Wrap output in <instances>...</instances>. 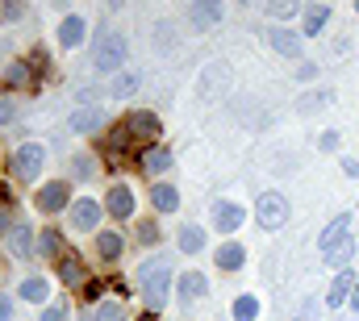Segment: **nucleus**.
<instances>
[{"label": "nucleus", "mask_w": 359, "mask_h": 321, "mask_svg": "<svg viewBox=\"0 0 359 321\" xmlns=\"http://www.w3.org/2000/svg\"><path fill=\"white\" fill-rule=\"evenodd\" d=\"M168 292H172V263L168 259H155L142 267V296H147V309H163L168 305Z\"/></svg>", "instance_id": "nucleus-1"}, {"label": "nucleus", "mask_w": 359, "mask_h": 321, "mask_svg": "<svg viewBox=\"0 0 359 321\" xmlns=\"http://www.w3.org/2000/svg\"><path fill=\"white\" fill-rule=\"evenodd\" d=\"M126 50H130V46H126V38L109 29V34H100V38H96L92 67H96V71H104V76H109V71H117V76H121V67H126Z\"/></svg>", "instance_id": "nucleus-2"}, {"label": "nucleus", "mask_w": 359, "mask_h": 321, "mask_svg": "<svg viewBox=\"0 0 359 321\" xmlns=\"http://www.w3.org/2000/svg\"><path fill=\"white\" fill-rule=\"evenodd\" d=\"M255 217H259L264 230H280V226L288 221V200H284L280 192H264V196L255 200Z\"/></svg>", "instance_id": "nucleus-3"}, {"label": "nucleus", "mask_w": 359, "mask_h": 321, "mask_svg": "<svg viewBox=\"0 0 359 321\" xmlns=\"http://www.w3.org/2000/svg\"><path fill=\"white\" fill-rule=\"evenodd\" d=\"M42 163H46V151H42L38 142H25V146L13 155V175H17V179H34V175L42 171Z\"/></svg>", "instance_id": "nucleus-4"}, {"label": "nucleus", "mask_w": 359, "mask_h": 321, "mask_svg": "<svg viewBox=\"0 0 359 321\" xmlns=\"http://www.w3.org/2000/svg\"><path fill=\"white\" fill-rule=\"evenodd\" d=\"M155 134H159V117H155V113H142V109H138V113H130V117H126V125H121V138L151 142Z\"/></svg>", "instance_id": "nucleus-5"}, {"label": "nucleus", "mask_w": 359, "mask_h": 321, "mask_svg": "<svg viewBox=\"0 0 359 321\" xmlns=\"http://www.w3.org/2000/svg\"><path fill=\"white\" fill-rule=\"evenodd\" d=\"M67 196H72V188H67L63 179H50L46 188H38V196H34V200H38V209H42V213H59V209H67Z\"/></svg>", "instance_id": "nucleus-6"}, {"label": "nucleus", "mask_w": 359, "mask_h": 321, "mask_svg": "<svg viewBox=\"0 0 359 321\" xmlns=\"http://www.w3.org/2000/svg\"><path fill=\"white\" fill-rule=\"evenodd\" d=\"M243 217H247V213H243L234 200H213V230H217V234H234V230L243 226Z\"/></svg>", "instance_id": "nucleus-7"}, {"label": "nucleus", "mask_w": 359, "mask_h": 321, "mask_svg": "<svg viewBox=\"0 0 359 321\" xmlns=\"http://www.w3.org/2000/svg\"><path fill=\"white\" fill-rule=\"evenodd\" d=\"M67 217H72V230H84L88 234V230H96V221H100V205L96 200H76Z\"/></svg>", "instance_id": "nucleus-8"}, {"label": "nucleus", "mask_w": 359, "mask_h": 321, "mask_svg": "<svg viewBox=\"0 0 359 321\" xmlns=\"http://www.w3.org/2000/svg\"><path fill=\"white\" fill-rule=\"evenodd\" d=\"M226 88H230V67H226V63H209V67L201 71V96L226 92Z\"/></svg>", "instance_id": "nucleus-9"}, {"label": "nucleus", "mask_w": 359, "mask_h": 321, "mask_svg": "<svg viewBox=\"0 0 359 321\" xmlns=\"http://www.w3.org/2000/svg\"><path fill=\"white\" fill-rule=\"evenodd\" d=\"M84 34H88V21H84V17H76V13L63 17V25H59V42H63L67 50H76V46L84 42Z\"/></svg>", "instance_id": "nucleus-10"}, {"label": "nucleus", "mask_w": 359, "mask_h": 321, "mask_svg": "<svg viewBox=\"0 0 359 321\" xmlns=\"http://www.w3.org/2000/svg\"><path fill=\"white\" fill-rule=\"evenodd\" d=\"M104 205H109L113 217H130V213H134V192H130L126 184H113L109 196H104Z\"/></svg>", "instance_id": "nucleus-11"}, {"label": "nucleus", "mask_w": 359, "mask_h": 321, "mask_svg": "<svg viewBox=\"0 0 359 321\" xmlns=\"http://www.w3.org/2000/svg\"><path fill=\"white\" fill-rule=\"evenodd\" d=\"M205 292H209V284H205V275L201 271H184L180 275V301H205Z\"/></svg>", "instance_id": "nucleus-12"}, {"label": "nucleus", "mask_w": 359, "mask_h": 321, "mask_svg": "<svg viewBox=\"0 0 359 321\" xmlns=\"http://www.w3.org/2000/svg\"><path fill=\"white\" fill-rule=\"evenodd\" d=\"M67 125H72V134H96V130L104 125V113H100V109H76Z\"/></svg>", "instance_id": "nucleus-13"}, {"label": "nucleus", "mask_w": 359, "mask_h": 321, "mask_svg": "<svg viewBox=\"0 0 359 321\" xmlns=\"http://www.w3.org/2000/svg\"><path fill=\"white\" fill-rule=\"evenodd\" d=\"M330 100H334V92H330V88L305 92V96H297V113H301V117H309V113H322V109H326Z\"/></svg>", "instance_id": "nucleus-14"}, {"label": "nucleus", "mask_w": 359, "mask_h": 321, "mask_svg": "<svg viewBox=\"0 0 359 321\" xmlns=\"http://www.w3.org/2000/svg\"><path fill=\"white\" fill-rule=\"evenodd\" d=\"M347 230H351V217H347V213H343V217H334V221L326 226V234L318 238V246H322V254H326V250H334L339 242H347Z\"/></svg>", "instance_id": "nucleus-15"}, {"label": "nucleus", "mask_w": 359, "mask_h": 321, "mask_svg": "<svg viewBox=\"0 0 359 321\" xmlns=\"http://www.w3.org/2000/svg\"><path fill=\"white\" fill-rule=\"evenodd\" d=\"M271 50H276V55H284V59H297V55H301V34L271 29Z\"/></svg>", "instance_id": "nucleus-16"}, {"label": "nucleus", "mask_w": 359, "mask_h": 321, "mask_svg": "<svg viewBox=\"0 0 359 321\" xmlns=\"http://www.w3.org/2000/svg\"><path fill=\"white\" fill-rule=\"evenodd\" d=\"M213 259H217V267H222V271H238V267L247 263V250H243L238 242H226V246H217V254H213Z\"/></svg>", "instance_id": "nucleus-17"}, {"label": "nucleus", "mask_w": 359, "mask_h": 321, "mask_svg": "<svg viewBox=\"0 0 359 321\" xmlns=\"http://www.w3.org/2000/svg\"><path fill=\"white\" fill-rule=\"evenodd\" d=\"M168 167H172V151H168V146H147V151H142V171L163 175Z\"/></svg>", "instance_id": "nucleus-18"}, {"label": "nucleus", "mask_w": 359, "mask_h": 321, "mask_svg": "<svg viewBox=\"0 0 359 321\" xmlns=\"http://www.w3.org/2000/svg\"><path fill=\"white\" fill-rule=\"evenodd\" d=\"M138 83H142L138 71H121V76H113V83H109V96H113V100H126V96L138 92Z\"/></svg>", "instance_id": "nucleus-19"}, {"label": "nucleus", "mask_w": 359, "mask_h": 321, "mask_svg": "<svg viewBox=\"0 0 359 321\" xmlns=\"http://www.w3.org/2000/svg\"><path fill=\"white\" fill-rule=\"evenodd\" d=\"M347 296H351V271H339V280H334L330 292H326V305H330V309H343Z\"/></svg>", "instance_id": "nucleus-20"}, {"label": "nucleus", "mask_w": 359, "mask_h": 321, "mask_svg": "<svg viewBox=\"0 0 359 321\" xmlns=\"http://www.w3.org/2000/svg\"><path fill=\"white\" fill-rule=\"evenodd\" d=\"M188 17H192L201 29H205V25H217V21H222V4H209V0H201V4H192V8H188Z\"/></svg>", "instance_id": "nucleus-21"}, {"label": "nucleus", "mask_w": 359, "mask_h": 321, "mask_svg": "<svg viewBox=\"0 0 359 321\" xmlns=\"http://www.w3.org/2000/svg\"><path fill=\"white\" fill-rule=\"evenodd\" d=\"M0 80L8 83V88H25V83H29V63H25V59H13V63H4Z\"/></svg>", "instance_id": "nucleus-22"}, {"label": "nucleus", "mask_w": 359, "mask_h": 321, "mask_svg": "<svg viewBox=\"0 0 359 321\" xmlns=\"http://www.w3.org/2000/svg\"><path fill=\"white\" fill-rule=\"evenodd\" d=\"M151 200H155V209H159V213H172V209L180 205V192L172 188V184H155Z\"/></svg>", "instance_id": "nucleus-23"}, {"label": "nucleus", "mask_w": 359, "mask_h": 321, "mask_svg": "<svg viewBox=\"0 0 359 321\" xmlns=\"http://www.w3.org/2000/svg\"><path fill=\"white\" fill-rule=\"evenodd\" d=\"M301 21H305V34H318V29L330 21V8H326V4H313V8L301 13Z\"/></svg>", "instance_id": "nucleus-24"}, {"label": "nucleus", "mask_w": 359, "mask_h": 321, "mask_svg": "<svg viewBox=\"0 0 359 321\" xmlns=\"http://www.w3.org/2000/svg\"><path fill=\"white\" fill-rule=\"evenodd\" d=\"M201 246H205V234H201V226H184V230H180V250H184V254H196Z\"/></svg>", "instance_id": "nucleus-25"}, {"label": "nucleus", "mask_w": 359, "mask_h": 321, "mask_svg": "<svg viewBox=\"0 0 359 321\" xmlns=\"http://www.w3.org/2000/svg\"><path fill=\"white\" fill-rule=\"evenodd\" d=\"M8 250H13L17 259L29 254V230H25V226H13V230H8Z\"/></svg>", "instance_id": "nucleus-26"}, {"label": "nucleus", "mask_w": 359, "mask_h": 321, "mask_svg": "<svg viewBox=\"0 0 359 321\" xmlns=\"http://www.w3.org/2000/svg\"><path fill=\"white\" fill-rule=\"evenodd\" d=\"M351 254H355V242L347 238V242H339L334 250H326V263H330V267H347V263H351Z\"/></svg>", "instance_id": "nucleus-27"}, {"label": "nucleus", "mask_w": 359, "mask_h": 321, "mask_svg": "<svg viewBox=\"0 0 359 321\" xmlns=\"http://www.w3.org/2000/svg\"><path fill=\"white\" fill-rule=\"evenodd\" d=\"M259 317V301L255 296H238L234 301V321H255Z\"/></svg>", "instance_id": "nucleus-28"}, {"label": "nucleus", "mask_w": 359, "mask_h": 321, "mask_svg": "<svg viewBox=\"0 0 359 321\" xmlns=\"http://www.w3.org/2000/svg\"><path fill=\"white\" fill-rule=\"evenodd\" d=\"M17 292H21V301H46V296H50L46 280H25V284H21Z\"/></svg>", "instance_id": "nucleus-29"}, {"label": "nucleus", "mask_w": 359, "mask_h": 321, "mask_svg": "<svg viewBox=\"0 0 359 321\" xmlns=\"http://www.w3.org/2000/svg\"><path fill=\"white\" fill-rule=\"evenodd\" d=\"M59 267H63V280H67V284H80V280H84V263H80V254H67Z\"/></svg>", "instance_id": "nucleus-30"}, {"label": "nucleus", "mask_w": 359, "mask_h": 321, "mask_svg": "<svg viewBox=\"0 0 359 321\" xmlns=\"http://www.w3.org/2000/svg\"><path fill=\"white\" fill-rule=\"evenodd\" d=\"M96 246H100V254H104V259H117V254H121V234H117V230H109V234H100V238H96Z\"/></svg>", "instance_id": "nucleus-31"}, {"label": "nucleus", "mask_w": 359, "mask_h": 321, "mask_svg": "<svg viewBox=\"0 0 359 321\" xmlns=\"http://www.w3.org/2000/svg\"><path fill=\"white\" fill-rule=\"evenodd\" d=\"M172 34H176V25H172V21H159V25H155V46H159V50H172V46H176Z\"/></svg>", "instance_id": "nucleus-32"}, {"label": "nucleus", "mask_w": 359, "mask_h": 321, "mask_svg": "<svg viewBox=\"0 0 359 321\" xmlns=\"http://www.w3.org/2000/svg\"><path fill=\"white\" fill-rule=\"evenodd\" d=\"M96 321H126V305H121V301H104L100 313H96Z\"/></svg>", "instance_id": "nucleus-33"}, {"label": "nucleus", "mask_w": 359, "mask_h": 321, "mask_svg": "<svg viewBox=\"0 0 359 321\" xmlns=\"http://www.w3.org/2000/svg\"><path fill=\"white\" fill-rule=\"evenodd\" d=\"M138 242H142V246H155V242H159V226H155V221H142V226H138Z\"/></svg>", "instance_id": "nucleus-34"}, {"label": "nucleus", "mask_w": 359, "mask_h": 321, "mask_svg": "<svg viewBox=\"0 0 359 321\" xmlns=\"http://www.w3.org/2000/svg\"><path fill=\"white\" fill-rule=\"evenodd\" d=\"M268 13H271V17H280V21H284V17H297V4H292V0H276V4H271Z\"/></svg>", "instance_id": "nucleus-35"}, {"label": "nucleus", "mask_w": 359, "mask_h": 321, "mask_svg": "<svg viewBox=\"0 0 359 321\" xmlns=\"http://www.w3.org/2000/svg\"><path fill=\"white\" fill-rule=\"evenodd\" d=\"M38 250H42V254H55V250H59V234H55V230H46V234L38 238Z\"/></svg>", "instance_id": "nucleus-36"}, {"label": "nucleus", "mask_w": 359, "mask_h": 321, "mask_svg": "<svg viewBox=\"0 0 359 321\" xmlns=\"http://www.w3.org/2000/svg\"><path fill=\"white\" fill-rule=\"evenodd\" d=\"M0 17H4V21H17V17H25V4H17V0H8V4L0 8Z\"/></svg>", "instance_id": "nucleus-37"}, {"label": "nucleus", "mask_w": 359, "mask_h": 321, "mask_svg": "<svg viewBox=\"0 0 359 321\" xmlns=\"http://www.w3.org/2000/svg\"><path fill=\"white\" fill-rule=\"evenodd\" d=\"M42 321H67V309H63V305H50V309L42 313Z\"/></svg>", "instance_id": "nucleus-38"}, {"label": "nucleus", "mask_w": 359, "mask_h": 321, "mask_svg": "<svg viewBox=\"0 0 359 321\" xmlns=\"http://www.w3.org/2000/svg\"><path fill=\"white\" fill-rule=\"evenodd\" d=\"M4 121H13V100L0 96V125H4Z\"/></svg>", "instance_id": "nucleus-39"}, {"label": "nucleus", "mask_w": 359, "mask_h": 321, "mask_svg": "<svg viewBox=\"0 0 359 321\" xmlns=\"http://www.w3.org/2000/svg\"><path fill=\"white\" fill-rule=\"evenodd\" d=\"M297 76H301V80H313V76H318V67H313V63H301V67H297Z\"/></svg>", "instance_id": "nucleus-40"}, {"label": "nucleus", "mask_w": 359, "mask_h": 321, "mask_svg": "<svg viewBox=\"0 0 359 321\" xmlns=\"http://www.w3.org/2000/svg\"><path fill=\"white\" fill-rule=\"evenodd\" d=\"M318 146H322V151H334V146H339V134H322V142H318Z\"/></svg>", "instance_id": "nucleus-41"}, {"label": "nucleus", "mask_w": 359, "mask_h": 321, "mask_svg": "<svg viewBox=\"0 0 359 321\" xmlns=\"http://www.w3.org/2000/svg\"><path fill=\"white\" fill-rule=\"evenodd\" d=\"M343 171H347V175L355 179V175H359V163H355V159H343Z\"/></svg>", "instance_id": "nucleus-42"}, {"label": "nucleus", "mask_w": 359, "mask_h": 321, "mask_svg": "<svg viewBox=\"0 0 359 321\" xmlns=\"http://www.w3.org/2000/svg\"><path fill=\"white\" fill-rule=\"evenodd\" d=\"M0 234H8V205H0Z\"/></svg>", "instance_id": "nucleus-43"}, {"label": "nucleus", "mask_w": 359, "mask_h": 321, "mask_svg": "<svg viewBox=\"0 0 359 321\" xmlns=\"http://www.w3.org/2000/svg\"><path fill=\"white\" fill-rule=\"evenodd\" d=\"M13 317V305H8V301H0V321H8Z\"/></svg>", "instance_id": "nucleus-44"}, {"label": "nucleus", "mask_w": 359, "mask_h": 321, "mask_svg": "<svg viewBox=\"0 0 359 321\" xmlns=\"http://www.w3.org/2000/svg\"><path fill=\"white\" fill-rule=\"evenodd\" d=\"M351 305H355V309H359V288H355V296H351Z\"/></svg>", "instance_id": "nucleus-45"}]
</instances>
